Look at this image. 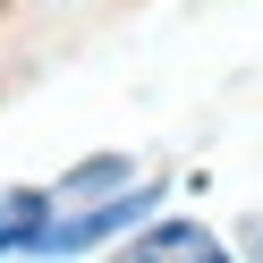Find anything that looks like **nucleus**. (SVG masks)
Instances as JSON below:
<instances>
[{"mask_svg": "<svg viewBox=\"0 0 263 263\" xmlns=\"http://www.w3.org/2000/svg\"><path fill=\"white\" fill-rule=\"evenodd\" d=\"M153 204V195H119V204H93V212H68V221H43L34 255H77V246L110 238V229H136V212Z\"/></svg>", "mask_w": 263, "mask_h": 263, "instance_id": "f257e3e1", "label": "nucleus"}, {"mask_svg": "<svg viewBox=\"0 0 263 263\" xmlns=\"http://www.w3.org/2000/svg\"><path fill=\"white\" fill-rule=\"evenodd\" d=\"M127 263H229V255H221V238H212V229H195V221H161L153 238L127 246Z\"/></svg>", "mask_w": 263, "mask_h": 263, "instance_id": "f03ea898", "label": "nucleus"}, {"mask_svg": "<svg viewBox=\"0 0 263 263\" xmlns=\"http://www.w3.org/2000/svg\"><path fill=\"white\" fill-rule=\"evenodd\" d=\"M43 212H51V204H43L34 187L0 195V246H34V238H43Z\"/></svg>", "mask_w": 263, "mask_h": 263, "instance_id": "7ed1b4c3", "label": "nucleus"}]
</instances>
